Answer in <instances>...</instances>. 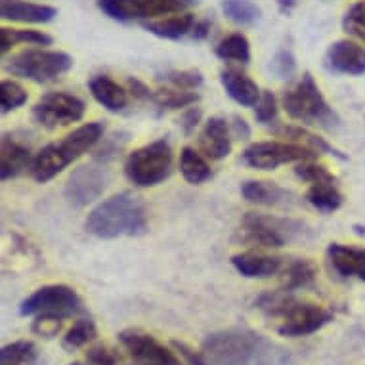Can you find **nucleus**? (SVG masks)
Here are the masks:
<instances>
[{
  "label": "nucleus",
  "instance_id": "36",
  "mask_svg": "<svg viewBox=\"0 0 365 365\" xmlns=\"http://www.w3.org/2000/svg\"><path fill=\"white\" fill-rule=\"evenodd\" d=\"M342 27L348 35L356 36L358 41L365 42V0L356 2L342 19Z\"/></svg>",
  "mask_w": 365,
  "mask_h": 365
},
{
  "label": "nucleus",
  "instance_id": "19",
  "mask_svg": "<svg viewBox=\"0 0 365 365\" xmlns=\"http://www.w3.org/2000/svg\"><path fill=\"white\" fill-rule=\"evenodd\" d=\"M287 258L279 257H268V255H258V252H241L232 257L234 268L240 272L243 277L249 279H264V277L277 276L283 272Z\"/></svg>",
  "mask_w": 365,
  "mask_h": 365
},
{
  "label": "nucleus",
  "instance_id": "29",
  "mask_svg": "<svg viewBox=\"0 0 365 365\" xmlns=\"http://www.w3.org/2000/svg\"><path fill=\"white\" fill-rule=\"evenodd\" d=\"M216 56L224 61H235V63H249L251 61V44L245 35L234 33L222 38L216 46Z\"/></svg>",
  "mask_w": 365,
  "mask_h": 365
},
{
  "label": "nucleus",
  "instance_id": "14",
  "mask_svg": "<svg viewBox=\"0 0 365 365\" xmlns=\"http://www.w3.org/2000/svg\"><path fill=\"white\" fill-rule=\"evenodd\" d=\"M119 341L138 365H180L178 356L150 333L126 329L119 335Z\"/></svg>",
  "mask_w": 365,
  "mask_h": 365
},
{
  "label": "nucleus",
  "instance_id": "12",
  "mask_svg": "<svg viewBox=\"0 0 365 365\" xmlns=\"http://www.w3.org/2000/svg\"><path fill=\"white\" fill-rule=\"evenodd\" d=\"M84 111L86 106L81 98L67 92H48L35 103L33 117L44 128H58L81 120Z\"/></svg>",
  "mask_w": 365,
  "mask_h": 365
},
{
  "label": "nucleus",
  "instance_id": "38",
  "mask_svg": "<svg viewBox=\"0 0 365 365\" xmlns=\"http://www.w3.org/2000/svg\"><path fill=\"white\" fill-rule=\"evenodd\" d=\"M165 83H168L174 88H182V90H195L197 86L203 84V75L195 69H187V71H168L165 73L163 77Z\"/></svg>",
  "mask_w": 365,
  "mask_h": 365
},
{
  "label": "nucleus",
  "instance_id": "33",
  "mask_svg": "<svg viewBox=\"0 0 365 365\" xmlns=\"http://www.w3.org/2000/svg\"><path fill=\"white\" fill-rule=\"evenodd\" d=\"M98 336L96 324L92 319H81L73 325L71 329L67 331L63 336V346L67 350H77V348L86 346L88 342H92Z\"/></svg>",
  "mask_w": 365,
  "mask_h": 365
},
{
  "label": "nucleus",
  "instance_id": "11",
  "mask_svg": "<svg viewBox=\"0 0 365 365\" xmlns=\"http://www.w3.org/2000/svg\"><path fill=\"white\" fill-rule=\"evenodd\" d=\"M317 153L293 142H257L243 151V161L252 168L274 170L287 163L312 161Z\"/></svg>",
  "mask_w": 365,
  "mask_h": 365
},
{
  "label": "nucleus",
  "instance_id": "31",
  "mask_svg": "<svg viewBox=\"0 0 365 365\" xmlns=\"http://www.w3.org/2000/svg\"><path fill=\"white\" fill-rule=\"evenodd\" d=\"M199 96L195 92H190V90L174 88V86H165V88H159L153 92L151 96V102L159 106L161 109H182L190 108L193 103H197Z\"/></svg>",
  "mask_w": 365,
  "mask_h": 365
},
{
  "label": "nucleus",
  "instance_id": "2",
  "mask_svg": "<svg viewBox=\"0 0 365 365\" xmlns=\"http://www.w3.org/2000/svg\"><path fill=\"white\" fill-rule=\"evenodd\" d=\"M84 227L88 234L96 235L100 240L142 235L148 232L145 205L130 192L117 193L90 210Z\"/></svg>",
  "mask_w": 365,
  "mask_h": 365
},
{
  "label": "nucleus",
  "instance_id": "42",
  "mask_svg": "<svg viewBox=\"0 0 365 365\" xmlns=\"http://www.w3.org/2000/svg\"><path fill=\"white\" fill-rule=\"evenodd\" d=\"M61 322L60 317H48V316H38L36 317L35 325H33V331L38 333L42 336H54L61 327Z\"/></svg>",
  "mask_w": 365,
  "mask_h": 365
},
{
  "label": "nucleus",
  "instance_id": "10",
  "mask_svg": "<svg viewBox=\"0 0 365 365\" xmlns=\"http://www.w3.org/2000/svg\"><path fill=\"white\" fill-rule=\"evenodd\" d=\"M78 312H83L81 297L75 293V289L67 285H44L19 304L21 316H48L66 319L77 316Z\"/></svg>",
  "mask_w": 365,
  "mask_h": 365
},
{
  "label": "nucleus",
  "instance_id": "44",
  "mask_svg": "<svg viewBox=\"0 0 365 365\" xmlns=\"http://www.w3.org/2000/svg\"><path fill=\"white\" fill-rule=\"evenodd\" d=\"M201 109L199 108H190L187 111H184L182 115V119H180V126L184 128L186 134H192L195 130V126L199 125V120H201Z\"/></svg>",
  "mask_w": 365,
  "mask_h": 365
},
{
  "label": "nucleus",
  "instance_id": "7",
  "mask_svg": "<svg viewBox=\"0 0 365 365\" xmlns=\"http://www.w3.org/2000/svg\"><path fill=\"white\" fill-rule=\"evenodd\" d=\"M73 67V58L56 50H24L4 63V71L33 83H52Z\"/></svg>",
  "mask_w": 365,
  "mask_h": 365
},
{
  "label": "nucleus",
  "instance_id": "45",
  "mask_svg": "<svg viewBox=\"0 0 365 365\" xmlns=\"http://www.w3.org/2000/svg\"><path fill=\"white\" fill-rule=\"evenodd\" d=\"M230 128H232V134H234L237 140L251 138V126H249V123H247L245 119H241L240 115H235L234 119H232Z\"/></svg>",
  "mask_w": 365,
  "mask_h": 365
},
{
  "label": "nucleus",
  "instance_id": "5",
  "mask_svg": "<svg viewBox=\"0 0 365 365\" xmlns=\"http://www.w3.org/2000/svg\"><path fill=\"white\" fill-rule=\"evenodd\" d=\"M282 102L289 117L302 125L322 126L325 130H335L341 125L339 115L327 103L310 73H304L293 88L285 90Z\"/></svg>",
  "mask_w": 365,
  "mask_h": 365
},
{
  "label": "nucleus",
  "instance_id": "41",
  "mask_svg": "<svg viewBox=\"0 0 365 365\" xmlns=\"http://www.w3.org/2000/svg\"><path fill=\"white\" fill-rule=\"evenodd\" d=\"M126 142H128V134H125V132H115L113 136L106 138L102 148L98 150L96 159L98 161H111L113 157L119 155V151L125 148Z\"/></svg>",
  "mask_w": 365,
  "mask_h": 365
},
{
  "label": "nucleus",
  "instance_id": "23",
  "mask_svg": "<svg viewBox=\"0 0 365 365\" xmlns=\"http://www.w3.org/2000/svg\"><path fill=\"white\" fill-rule=\"evenodd\" d=\"M197 25L195 16L190 12L174 14L168 18L153 19V21H144V29L150 31L151 35L159 38H168V41H178L182 36L193 35V29Z\"/></svg>",
  "mask_w": 365,
  "mask_h": 365
},
{
  "label": "nucleus",
  "instance_id": "8",
  "mask_svg": "<svg viewBox=\"0 0 365 365\" xmlns=\"http://www.w3.org/2000/svg\"><path fill=\"white\" fill-rule=\"evenodd\" d=\"M170 168H173V148L165 138L134 150L125 163L126 178L138 187L161 184L170 174Z\"/></svg>",
  "mask_w": 365,
  "mask_h": 365
},
{
  "label": "nucleus",
  "instance_id": "25",
  "mask_svg": "<svg viewBox=\"0 0 365 365\" xmlns=\"http://www.w3.org/2000/svg\"><path fill=\"white\" fill-rule=\"evenodd\" d=\"M274 132H276L277 136H283V138H287L289 142H293V144L304 145L308 150L316 151L317 155H319V153H329V155L336 157V159H342V161L346 159V155H342L341 151L336 150V148H333L327 140L319 138L317 134L306 130L302 126L283 125L279 126V128H276Z\"/></svg>",
  "mask_w": 365,
  "mask_h": 365
},
{
  "label": "nucleus",
  "instance_id": "48",
  "mask_svg": "<svg viewBox=\"0 0 365 365\" xmlns=\"http://www.w3.org/2000/svg\"><path fill=\"white\" fill-rule=\"evenodd\" d=\"M69 365H83V364H78V361H75V364H69Z\"/></svg>",
  "mask_w": 365,
  "mask_h": 365
},
{
  "label": "nucleus",
  "instance_id": "4",
  "mask_svg": "<svg viewBox=\"0 0 365 365\" xmlns=\"http://www.w3.org/2000/svg\"><path fill=\"white\" fill-rule=\"evenodd\" d=\"M103 130H106V125L102 120L86 123V125L78 126L77 130H73L71 134H67L60 142H52L46 148H42L33 157V165L29 168L33 178L41 184L56 178L73 161H77L78 157L92 150L102 140Z\"/></svg>",
  "mask_w": 365,
  "mask_h": 365
},
{
  "label": "nucleus",
  "instance_id": "16",
  "mask_svg": "<svg viewBox=\"0 0 365 365\" xmlns=\"http://www.w3.org/2000/svg\"><path fill=\"white\" fill-rule=\"evenodd\" d=\"M203 155L210 161H222L232 153V128L224 117H210L199 136Z\"/></svg>",
  "mask_w": 365,
  "mask_h": 365
},
{
  "label": "nucleus",
  "instance_id": "15",
  "mask_svg": "<svg viewBox=\"0 0 365 365\" xmlns=\"http://www.w3.org/2000/svg\"><path fill=\"white\" fill-rule=\"evenodd\" d=\"M325 67L336 75H365V48L354 41H336L327 48Z\"/></svg>",
  "mask_w": 365,
  "mask_h": 365
},
{
  "label": "nucleus",
  "instance_id": "26",
  "mask_svg": "<svg viewBox=\"0 0 365 365\" xmlns=\"http://www.w3.org/2000/svg\"><path fill=\"white\" fill-rule=\"evenodd\" d=\"M306 201L322 210L325 215L335 212L341 209L342 205V193L336 187V180H327V182H319V184H312L310 190L306 192Z\"/></svg>",
  "mask_w": 365,
  "mask_h": 365
},
{
  "label": "nucleus",
  "instance_id": "28",
  "mask_svg": "<svg viewBox=\"0 0 365 365\" xmlns=\"http://www.w3.org/2000/svg\"><path fill=\"white\" fill-rule=\"evenodd\" d=\"M16 44H38V46H50L52 36L35 29H12L2 27L0 29V52L6 54L8 50Z\"/></svg>",
  "mask_w": 365,
  "mask_h": 365
},
{
  "label": "nucleus",
  "instance_id": "30",
  "mask_svg": "<svg viewBox=\"0 0 365 365\" xmlns=\"http://www.w3.org/2000/svg\"><path fill=\"white\" fill-rule=\"evenodd\" d=\"M283 276H285V285H283L285 291L308 287L316 277V266L310 260H304V258H294L291 262H285Z\"/></svg>",
  "mask_w": 365,
  "mask_h": 365
},
{
  "label": "nucleus",
  "instance_id": "39",
  "mask_svg": "<svg viewBox=\"0 0 365 365\" xmlns=\"http://www.w3.org/2000/svg\"><path fill=\"white\" fill-rule=\"evenodd\" d=\"M255 119L262 125H274L277 120V113H279V108H277L276 96L269 92V90H264L260 94V100L255 106Z\"/></svg>",
  "mask_w": 365,
  "mask_h": 365
},
{
  "label": "nucleus",
  "instance_id": "21",
  "mask_svg": "<svg viewBox=\"0 0 365 365\" xmlns=\"http://www.w3.org/2000/svg\"><path fill=\"white\" fill-rule=\"evenodd\" d=\"M31 165H33V159H31L29 148L4 134L2 144H0V178H16L18 174L31 168Z\"/></svg>",
  "mask_w": 365,
  "mask_h": 365
},
{
  "label": "nucleus",
  "instance_id": "20",
  "mask_svg": "<svg viewBox=\"0 0 365 365\" xmlns=\"http://www.w3.org/2000/svg\"><path fill=\"white\" fill-rule=\"evenodd\" d=\"M327 255L339 276L358 277L359 282H365V249L331 243Z\"/></svg>",
  "mask_w": 365,
  "mask_h": 365
},
{
  "label": "nucleus",
  "instance_id": "13",
  "mask_svg": "<svg viewBox=\"0 0 365 365\" xmlns=\"http://www.w3.org/2000/svg\"><path fill=\"white\" fill-rule=\"evenodd\" d=\"M109 184V173L100 165H84L75 168L66 184L67 203L75 209H83L94 203Z\"/></svg>",
  "mask_w": 365,
  "mask_h": 365
},
{
  "label": "nucleus",
  "instance_id": "3",
  "mask_svg": "<svg viewBox=\"0 0 365 365\" xmlns=\"http://www.w3.org/2000/svg\"><path fill=\"white\" fill-rule=\"evenodd\" d=\"M293 291H272L258 299V308L269 317L279 319L277 333L283 336H308L333 319L327 308L294 299Z\"/></svg>",
  "mask_w": 365,
  "mask_h": 365
},
{
  "label": "nucleus",
  "instance_id": "37",
  "mask_svg": "<svg viewBox=\"0 0 365 365\" xmlns=\"http://www.w3.org/2000/svg\"><path fill=\"white\" fill-rule=\"evenodd\" d=\"M269 71L279 81H289L297 73V60L291 50L282 48L269 60Z\"/></svg>",
  "mask_w": 365,
  "mask_h": 365
},
{
  "label": "nucleus",
  "instance_id": "43",
  "mask_svg": "<svg viewBox=\"0 0 365 365\" xmlns=\"http://www.w3.org/2000/svg\"><path fill=\"white\" fill-rule=\"evenodd\" d=\"M86 359L92 365H117V356L106 346L90 348L86 352Z\"/></svg>",
  "mask_w": 365,
  "mask_h": 365
},
{
  "label": "nucleus",
  "instance_id": "46",
  "mask_svg": "<svg viewBox=\"0 0 365 365\" xmlns=\"http://www.w3.org/2000/svg\"><path fill=\"white\" fill-rule=\"evenodd\" d=\"M128 88H130L132 96L138 98V100H151V96H153V92L138 78H128Z\"/></svg>",
  "mask_w": 365,
  "mask_h": 365
},
{
  "label": "nucleus",
  "instance_id": "34",
  "mask_svg": "<svg viewBox=\"0 0 365 365\" xmlns=\"http://www.w3.org/2000/svg\"><path fill=\"white\" fill-rule=\"evenodd\" d=\"M27 102V90L16 81H2L0 84V108L2 113H10Z\"/></svg>",
  "mask_w": 365,
  "mask_h": 365
},
{
  "label": "nucleus",
  "instance_id": "32",
  "mask_svg": "<svg viewBox=\"0 0 365 365\" xmlns=\"http://www.w3.org/2000/svg\"><path fill=\"white\" fill-rule=\"evenodd\" d=\"M222 12L237 25H252L260 19V8L252 0H224Z\"/></svg>",
  "mask_w": 365,
  "mask_h": 365
},
{
  "label": "nucleus",
  "instance_id": "1",
  "mask_svg": "<svg viewBox=\"0 0 365 365\" xmlns=\"http://www.w3.org/2000/svg\"><path fill=\"white\" fill-rule=\"evenodd\" d=\"M207 365H287L289 354L276 342L249 329H226L205 339Z\"/></svg>",
  "mask_w": 365,
  "mask_h": 365
},
{
  "label": "nucleus",
  "instance_id": "22",
  "mask_svg": "<svg viewBox=\"0 0 365 365\" xmlns=\"http://www.w3.org/2000/svg\"><path fill=\"white\" fill-rule=\"evenodd\" d=\"M220 81L227 96L243 108H255L260 100L262 92L258 90V84L247 73L237 71V69H226V71H222Z\"/></svg>",
  "mask_w": 365,
  "mask_h": 365
},
{
  "label": "nucleus",
  "instance_id": "9",
  "mask_svg": "<svg viewBox=\"0 0 365 365\" xmlns=\"http://www.w3.org/2000/svg\"><path fill=\"white\" fill-rule=\"evenodd\" d=\"M195 0H98V8L117 21H153L186 12Z\"/></svg>",
  "mask_w": 365,
  "mask_h": 365
},
{
  "label": "nucleus",
  "instance_id": "35",
  "mask_svg": "<svg viewBox=\"0 0 365 365\" xmlns=\"http://www.w3.org/2000/svg\"><path fill=\"white\" fill-rule=\"evenodd\" d=\"M35 358V346L29 341H18L6 344L0 352V365H21L29 364Z\"/></svg>",
  "mask_w": 365,
  "mask_h": 365
},
{
  "label": "nucleus",
  "instance_id": "27",
  "mask_svg": "<svg viewBox=\"0 0 365 365\" xmlns=\"http://www.w3.org/2000/svg\"><path fill=\"white\" fill-rule=\"evenodd\" d=\"M180 173L186 178V182H190L193 186L203 184L212 176V170H210L207 159L193 148H184L180 153Z\"/></svg>",
  "mask_w": 365,
  "mask_h": 365
},
{
  "label": "nucleus",
  "instance_id": "18",
  "mask_svg": "<svg viewBox=\"0 0 365 365\" xmlns=\"http://www.w3.org/2000/svg\"><path fill=\"white\" fill-rule=\"evenodd\" d=\"M0 16L6 21L19 24H48L58 16V10L54 6L25 0H0Z\"/></svg>",
  "mask_w": 365,
  "mask_h": 365
},
{
  "label": "nucleus",
  "instance_id": "24",
  "mask_svg": "<svg viewBox=\"0 0 365 365\" xmlns=\"http://www.w3.org/2000/svg\"><path fill=\"white\" fill-rule=\"evenodd\" d=\"M88 88L92 92V96L100 106L108 109V111H123L128 103V94L126 90L120 86L119 83H115L113 78L108 75H96L90 78Z\"/></svg>",
  "mask_w": 365,
  "mask_h": 365
},
{
  "label": "nucleus",
  "instance_id": "47",
  "mask_svg": "<svg viewBox=\"0 0 365 365\" xmlns=\"http://www.w3.org/2000/svg\"><path fill=\"white\" fill-rule=\"evenodd\" d=\"M276 2L283 14H291V10L297 6V0H276Z\"/></svg>",
  "mask_w": 365,
  "mask_h": 365
},
{
  "label": "nucleus",
  "instance_id": "40",
  "mask_svg": "<svg viewBox=\"0 0 365 365\" xmlns=\"http://www.w3.org/2000/svg\"><path fill=\"white\" fill-rule=\"evenodd\" d=\"M294 173L299 178H302L304 182H310V184H319V182H327V180H336L333 174L327 170L322 165H314V163H300L299 167L294 168Z\"/></svg>",
  "mask_w": 365,
  "mask_h": 365
},
{
  "label": "nucleus",
  "instance_id": "17",
  "mask_svg": "<svg viewBox=\"0 0 365 365\" xmlns=\"http://www.w3.org/2000/svg\"><path fill=\"white\" fill-rule=\"evenodd\" d=\"M241 195L255 205L264 207H293L299 203V197L294 193L287 192L285 187L277 186L274 182L264 180H249L241 186Z\"/></svg>",
  "mask_w": 365,
  "mask_h": 365
},
{
  "label": "nucleus",
  "instance_id": "6",
  "mask_svg": "<svg viewBox=\"0 0 365 365\" xmlns=\"http://www.w3.org/2000/svg\"><path fill=\"white\" fill-rule=\"evenodd\" d=\"M241 227L247 243L264 249H279L293 241H304L312 237V232L302 222L262 212H247Z\"/></svg>",
  "mask_w": 365,
  "mask_h": 365
}]
</instances>
